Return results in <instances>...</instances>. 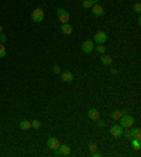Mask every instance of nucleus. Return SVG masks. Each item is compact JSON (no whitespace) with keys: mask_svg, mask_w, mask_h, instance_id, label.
Returning a JSON list of instances; mask_svg holds the SVG:
<instances>
[{"mask_svg":"<svg viewBox=\"0 0 141 157\" xmlns=\"http://www.w3.org/2000/svg\"><path fill=\"white\" fill-rule=\"evenodd\" d=\"M6 54H7V51H6L4 44H0V57H6Z\"/></svg>","mask_w":141,"mask_h":157,"instance_id":"nucleus-22","label":"nucleus"},{"mask_svg":"<svg viewBox=\"0 0 141 157\" xmlns=\"http://www.w3.org/2000/svg\"><path fill=\"white\" fill-rule=\"evenodd\" d=\"M58 150L61 152L62 156H69V154H70V146H69V144H65V143H64V144H59Z\"/></svg>","mask_w":141,"mask_h":157,"instance_id":"nucleus-12","label":"nucleus"},{"mask_svg":"<svg viewBox=\"0 0 141 157\" xmlns=\"http://www.w3.org/2000/svg\"><path fill=\"white\" fill-rule=\"evenodd\" d=\"M100 62L103 65H112V62H113V58L110 57V55H107V54H102V57H100Z\"/></svg>","mask_w":141,"mask_h":157,"instance_id":"nucleus-13","label":"nucleus"},{"mask_svg":"<svg viewBox=\"0 0 141 157\" xmlns=\"http://www.w3.org/2000/svg\"><path fill=\"white\" fill-rule=\"evenodd\" d=\"M110 135L113 136V137H121L123 136V127L120 125H113V126H110Z\"/></svg>","mask_w":141,"mask_h":157,"instance_id":"nucleus-6","label":"nucleus"},{"mask_svg":"<svg viewBox=\"0 0 141 157\" xmlns=\"http://www.w3.org/2000/svg\"><path fill=\"white\" fill-rule=\"evenodd\" d=\"M61 31L64 33L65 36H69V34H72L73 28H72V26L68 24V23H62V24H61Z\"/></svg>","mask_w":141,"mask_h":157,"instance_id":"nucleus-11","label":"nucleus"},{"mask_svg":"<svg viewBox=\"0 0 141 157\" xmlns=\"http://www.w3.org/2000/svg\"><path fill=\"white\" fill-rule=\"evenodd\" d=\"M120 120H121V125L120 126H121L123 129H130V127H133V125H134V118H133L131 115H129L127 112L121 115Z\"/></svg>","mask_w":141,"mask_h":157,"instance_id":"nucleus-1","label":"nucleus"},{"mask_svg":"<svg viewBox=\"0 0 141 157\" xmlns=\"http://www.w3.org/2000/svg\"><path fill=\"white\" fill-rule=\"evenodd\" d=\"M112 74H117V68H114L113 67V68H112Z\"/></svg>","mask_w":141,"mask_h":157,"instance_id":"nucleus-29","label":"nucleus"},{"mask_svg":"<svg viewBox=\"0 0 141 157\" xmlns=\"http://www.w3.org/2000/svg\"><path fill=\"white\" fill-rule=\"evenodd\" d=\"M123 113H126V110H113L110 116H112V119H113V120H119Z\"/></svg>","mask_w":141,"mask_h":157,"instance_id":"nucleus-16","label":"nucleus"},{"mask_svg":"<svg viewBox=\"0 0 141 157\" xmlns=\"http://www.w3.org/2000/svg\"><path fill=\"white\" fill-rule=\"evenodd\" d=\"M20 129L21 130L31 129V122H28V120H21V122H20Z\"/></svg>","mask_w":141,"mask_h":157,"instance_id":"nucleus-17","label":"nucleus"},{"mask_svg":"<svg viewBox=\"0 0 141 157\" xmlns=\"http://www.w3.org/2000/svg\"><path fill=\"white\" fill-rule=\"evenodd\" d=\"M44 17H45V14H44V10H43V9H40V7L34 9L33 13H31V20H33L34 23H43Z\"/></svg>","mask_w":141,"mask_h":157,"instance_id":"nucleus-2","label":"nucleus"},{"mask_svg":"<svg viewBox=\"0 0 141 157\" xmlns=\"http://www.w3.org/2000/svg\"><path fill=\"white\" fill-rule=\"evenodd\" d=\"M92 1V4H98V0H90Z\"/></svg>","mask_w":141,"mask_h":157,"instance_id":"nucleus-30","label":"nucleus"},{"mask_svg":"<svg viewBox=\"0 0 141 157\" xmlns=\"http://www.w3.org/2000/svg\"><path fill=\"white\" fill-rule=\"evenodd\" d=\"M130 141H131V147H133L134 150H140V149H141V139H136V137H133Z\"/></svg>","mask_w":141,"mask_h":157,"instance_id":"nucleus-15","label":"nucleus"},{"mask_svg":"<svg viewBox=\"0 0 141 157\" xmlns=\"http://www.w3.org/2000/svg\"><path fill=\"white\" fill-rule=\"evenodd\" d=\"M98 125H99V127H104V126H106V122H104V120H99Z\"/></svg>","mask_w":141,"mask_h":157,"instance_id":"nucleus-27","label":"nucleus"},{"mask_svg":"<svg viewBox=\"0 0 141 157\" xmlns=\"http://www.w3.org/2000/svg\"><path fill=\"white\" fill-rule=\"evenodd\" d=\"M90 9H92V13L96 17H100V16H103V14H104V9L99 4V3H98V4H93Z\"/></svg>","mask_w":141,"mask_h":157,"instance_id":"nucleus-8","label":"nucleus"},{"mask_svg":"<svg viewBox=\"0 0 141 157\" xmlns=\"http://www.w3.org/2000/svg\"><path fill=\"white\" fill-rule=\"evenodd\" d=\"M95 50H96L98 53H100V54H104V53H106V47H104L103 44H98V45H95Z\"/></svg>","mask_w":141,"mask_h":157,"instance_id":"nucleus-18","label":"nucleus"},{"mask_svg":"<svg viewBox=\"0 0 141 157\" xmlns=\"http://www.w3.org/2000/svg\"><path fill=\"white\" fill-rule=\"evenodd\" d=\"M1 31H3V27H1V26H0V33H1Z\"/></svg>","mask_w":141,"mask_h":157,"instance_id":"nucleus-31","label":"nucleus"},{"mask_svg":"<svg viewBox=\"0 0 141 157\" xmlns=\"http://www.w3.org/2000/svg\"><path fill=\"white\" fill-rule=\"evenodd\" d=\"M31 127H33V129H40V127H41V122H40V120H33V122H31Z\"/></svg>","mask_w":141,"mask_h":157,"instance_id":"nucleus-19","label":"nucleus"},{"mask_svg":"<svg viewBox=\"0 0 141 157\" xmlns=\"http://www.w3.org/2000/svg\"><path fill=\"white\" fill-rule=\"evenodd\" d=\"M107 41V34L104 31H98L93 37V43L95 44H104Z\"/></svg>","mask_w":141,"mask_h":157,"instance_id":"nucleus-5","label":"nucleus"},{"mask_svg":"<svg viewBox=\"0 0 141 157\" xmlns=\"http://www.w3.org/2000/svg\"><path fill=\"white\" fill-rule=\"evenodd\" d=\"M61 79L66 84H69V82L73 81V74L70 72V71H65V72H61Z\"/></svg>","mask_w":141,"mask_h":157,"instance_id":"nucleus-9","label":"nucleus"},{"mask_svg":"<svg viewBox=\"0 0 141 157\" xmlns=\"http://www.w3.org/2000/svg\"><path fill=\"white\" fill-rule=\"evenodd\" d=\"M81 48L85 54H90L93 50H95V43H93V40H86V41H83L82 45H81Z\"/></svg>","mask_w":141,"mask_h":157,"instance_id":"nucleus-4","label":"nucleus"},{"mask_svg":"<svg viewBox=\"0 0 141 157\" xmlns=\"http://www.w3.org/2000/svg\"><path fill=\"white\" fill-rule=\"evenodd\" d=\"M82 6H83L85 9H90L93 4H92V1H90V0H83V1H82Z\"/></svg>","mask_w":141,"mask_h":157,"instance_id":"nucleus-21","label":"nucleus"},{"mask_svg":"<svg viewBox=\"0 0 141 157\" xmlns=\"http://www.w3.org/2000/svg\"><path fill=\"white\" fill-rule=\"evenodd\" d=\"M99 116H100V113H99L98 109L90 108L89 110H87V118H89L90 120H98V119H99Z\"/></svg>","mask_w":141,"mask_h":157,"instance_id":"nucleus-10","label":"nucleus"},{"mask_svg":"<svg viewBox=\"0 0 141 157\" xmlns=\"http://www.w3.org/2000/svg\"><path fill=\"white\" fill-rule=\"evenodd\" d=\"M89 150H90V152H95V150H98V144H96V143H95V141H89Z\"/></svg>","mask_w":141,"mask_h":157,"instance_id":"nucleus-20","label":"nucleus"},{"mask_svg":"<svg viewBox=\"0 0 141 157\" xmlns=\"http://www.w3.org/2000/svg\"><path fill=\"white\" fill-rule=\"evenodd\" d=\"M123 136H124L126 139H129V140H131V133H130V129H126V130H123Z\"/></svg>","mask_w":141,"mask_h":157,"instance_id":"nucleus-23","label":"nucleus"},{"mask_svg":"<svg viewBox=\"0 0 141 157\" xmlns=\"http://www.w3.org/2000/svg\"><path fill=\"white\" fill-rule=\"evenodd\" d=\"M134 11L140 14V11H141V4L140 3H136V4H134Z\"/></svg>","mask_w":141,"mask_h":157,"instance_id":"nucleus-26","label":"nucleus"},{"mask_svg":"<svg viewBox=\"0 0 141 157\" xmlns=\"http://www.w3.org/2000/svg\"><path fill=\"white\" fill-rule=\"evenodd\" d=\"M92 156H93V157H100L102 154H100L99 152H96V150H95V152H92Z\"/></svg>","mask_w":141,"mask_h":157,"instance_id":"nucleus-28","label":"nucleus"},{"mask_svg":"<svg viewBox=\"0 0 141 157\" xmlns=\"http://www.w3.org/2000/svg\"><path fill=\"white\" fill-rule=\"evenodd\" d=\"M52 72H54V74H61L59 65H54V67H52Z\"/></svg>","mask_w":141,"mask_h":157,"instance_id":"nucleus-25","label":"nucleus"},{"mask_svg":"<svg viewBox=\"0 0 141 157\" xmlns=\"http://www.w3.org/2000/svg\"><path fill=\"white\" fill-rule=\"evenodd\" d=\"M130 133H131V139H141V129L140 127H130Z\"/></svg>","mask_w":141,"mask_h":157,"instance_id":"nucleus-14","label":"nucleus"},{"mask_svg":"<svg viewBox=\"0 0 141 157\" xmlns=\"http://www.w3.org/2000/svg\"><path fill=\"white\" fill-rule=\"evenodd\" d=\"M59 144H61V141L57 137H49L48 141H47V147L51 149V150H57L59 147Z\"/></svg>","mask_w":141,"mask_h":157,"instance_id":"nucleus-7","label":"nucleus"},{"mask_svg":"<svg viewBox=\"0 0 141 157\" xmlns=\"http://www.w3.org/2000/svg\"><path fill=\"white\" fill-rule=\"evenodd\" d=\"M57 17L59 19L61 23H68L69 21V19H70V14H69V11L68 10L59 7V9H57Z\"/></svg>","mask_w":141,"mask_h":157,"instance_id":"nucleus-3","label":"nucleus"},{"mask_svg":"<svg viewBox=\"0 0 141 157\" xmlns=\"http://www.w3.org/2000/svg\"><path fill=\"white\" fill-rule=\"evenodd\" d=\"M6 41H7V36H6V34H1V33H0V44H4Z\"/></svg>","mask_w":141,"mask_h":157,"instance_id":"nucleus-24","label":"nucleus"}]
</instances>
